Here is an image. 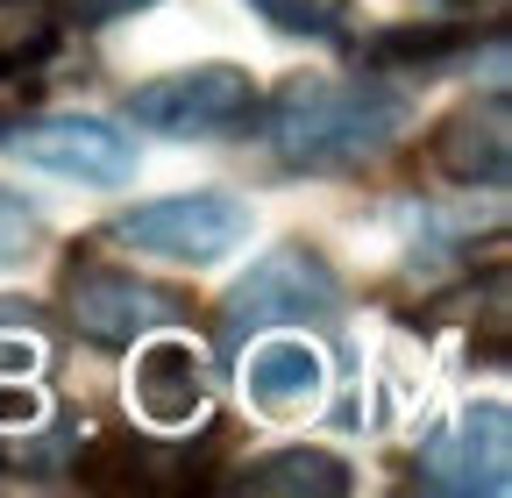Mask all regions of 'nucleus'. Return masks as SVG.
Masks as SVG:
<instances>
[{
    "instance_id": "6e6552de",
    "label": "nucleus",
    "mask_w": 512,
    "mask_h": 498,
    "mask_svg": "<svg viewBox=\"0 0 512 498\" xmlns=\"http://www.w3.org/2000/svg\"><path fill=\"white\" fill-rule=\"evenodd\" d=\"M413 470H420L427 491H484V498H498L505 491V470H512V420H505V406L498 399L463 406L420 449Z\"/></svg>"
},
{
    "instance_id": "dca6fc26",
    "label": "nucleus",
    "mask_w": 512,
    "mask_h": 498,
    "mask_svg": "<svg viewBox=\"0 0 512 498\" xmlns=\"http://www.w3.org/2000/svg\"><path fill=\"white\" fill-rule=\"evenodd\" d=\"M50 8H57V22H79V29H107V22H121V15L150 8V0H50Z\"/></svg>"
},
{
    "instance_id": "2eb2a0df",
    "label": "nucleus",
    "mask_w": 512,
    "mask_h": 498,
    "mask_svg": "<svg viewBox=\"0 0 512 498\" xmlns=\"http://www.w3.org/2000/svg\"><path fill=\"white\" fill-rule=\"evenodd\" d=\"M278 36H313V43H342L356 0H249Z\"/></svg>"
},
{
    "instance_id": "7ed1b4c3",
    "label": "nucleus",
    "mask_w": 512,
    "mask_h": 498,
    "mask_svg": "<svg viewBox=\"0 0 512 498\" xmlns=\"http://www.w3.org/2000/svg\"><path fill=\"white\" fill-rule=\"evenodd\" d=\"M57 306H64V321H72L86 342H100V349H128L136 335L171 328V321L185 314V299H178V292L143 285L136 271H121V264L93 257V249H79V257L64 264V278H57Z\"/></svg>"
},
{
    "instance_id": "f03ea898",
    "label": "nucleus",
    "mask_w": 512,
    "mask_h": 498,
    "mask_svg": "<svg viewBox=\"0 0 512 498\" xmlns=\"http://www.w3.org/2000/svg\"><path fill=\"white\" fill-rule=\"evenodd\" d=\"M335 328L342 321V278L328 271V257L306 242L292 249H271L264 264H256L228 306H221V342H249V335H264V328Z\"/></svg>"
},
{
    "instance_id": "f3484780",
    "label": "nucleus",
    "mask_w": 512,
    "mask_h": 498,
    "mask_svg": "<svg viewBox=\"0 0 512 498\" xmlns=\"http://www.w3.org/2000/svg\"><path fill=\"white\" fill-rule=\"evenodd\" d=\"M43 420V399L36 392H15V385H0V427H29Z\"/></svg>"
},
{
    "instance_id": "0eeeda50",
    "label": "nucleus",
    "mask_w": 512,
    "mask_h": 498,
    "mask_svg": "<svg viewBox=\"0 0 512 498\" xmlns=\"http://www.w3.org/2000/svg\"><path fill=\"white\" fill-rule=\"evenodd\" d=\"M8 143L22 164L79 178V185H128L136 178V143L107 114H43V121H22Z\"/></svg>"
},
{
    "instance_id": "423d86ee",
    "label": "nucleus",
    "mask_w": 512,
    "mask_h": 498,
    "mask_svg": "<svg viewBox=\"0 0 512 498\" xmlns=\"http://www.w3.org/2000/svg\"><path fill=\"white\" fill-rule=\"evenodd\" d=\"M221 449V427L207 442H150L136 427H100L93 442L72 456V484L86 491H207V456Z\"/></svg>"
},
{
    "instance_id": "39448f33",
    "label": "nucleus",
    "mask_w": 512,
    "mask_h": 498,
    "mask_svg": "<svg viewBox=\"0 0 512 498\" xmlns=\"http://www.w3.org/2000/svg\"><path fill=\"white\" fill-rule=\"evenodd\" d=\"M114 242L136 249V257L157 264H221L235 242H249V200L235 193H178V200H150V207H128L114 221Z\"/></svg>"
},
{
    "instance_id": "4468645a",
    "label": "nucleus",
    "mask_w": 512,
    "mask_h": 498,
    "mask_svg": "<svg viewBox=\"0 0 512 498\" xmlns=\"http://www.w3.org/2000/svg\"><path fill=\"white\" fill-rule=\"evenodd\" d=\"M57 8L50 0H0V79L36 72L43 57L57 50Z\"/></svg>"
},
{
    "instance_id": "f257e3e1",
    "label": "nucleus",
    "mask_w": 512,
    "mask_h": 498,
    "mask_svg": "<svg viewBox=\"0 0 512 498\" xmlns=\"http://www.w3.org/2000/svg\"><path fill=\"white\" fill-rule=\"evenodd\" d=\"M413 129V100L384 72L349 79H292L271 100V150L292 171H363L384 150H399Z\"/></svg>"
},
{
    "instance_id": "f8f14e48",
    "label": "nucleus",
    "mask_w": 512,
    "mask_h": 498,
    "mask_svg": "<svg viewBox=\"0 0 512 498\" xmlns=\"http://www.w3.org/2000/svg\"><path fill=\"white\" fill-rule=\"evenodd\" d=\"M477 50V22H456V15H427L413 29H384L370 43V65L377 72H420V79H441L456 72V57Z\"/></svg>"
},
{
    "instance_id": "1a4fd4ad",
    "label": "nucleus",
    "mask_w": 512,
    "mask_h": 498,
    "mask_svg": "<svg viewBox=\"0 0 512 498\" xmlns=\"http://www.w3.org/2000/svg\"><path fill=\"white\" fill-rule=\"evenodd\" d=\"M136 349V342H128ZM128 399H136V413L150 427H192V420H207V399H214V378H207V363L192 342L178 335H157L136 349V363H128Z\"/></svg>"
},
{
    "instance_id": "ddd939ff",
    "label": "nucleus",
    "mask_w": 512,
    "mask_h": 498,
    "mask_svg": "<svg viewBox=\"0 0 512 498\" xmlns=\"http://www.w3.org/2000/svg\"><path fill=\"white\" fill-rule=\"evenodd\" d=\"M235 491H256V498H342L349 463L328 456V449H271V456L242 463Z\"/></svg>"
},
{
    "instance_id": "9b49d317",
    "label": "nucleus",
    "mask_w": 512,
    "mask_h": 498,
    "mask_svg": "<svg viewBox=\"0 0 512 498\" xmlns=\"http://www.w3.org/2000/svg\"><path fill=\"white\" fill-rule=\"evenodd\" d=\"M242 392H249L256 413H278V420H285V413H306L320 392H328V363H320L313 342L278 335V342H264V349H249Z\"/></svg>"
},
{
    "instance_id": "9d476101",
    "label": "nucleus",
    "mask_w": 512,
    "mask_h": 498,
    "mask_svg": "<svg viewBox=\"0 0 512 498\" xmlns=\"http://www.w3.org/2000/svg\"><path fill=\"white\" fill-rule=\"evenodd\" d=\"M434 171H448L456 185H484V193H498L505 185V164H512V129H505V93L491 100H470L456 107L434 129Z\"/></svg>"
},
{
    "instance_id": "20e7f679",
    "label": "nucleus",
    "mask_w": 512,
    "mask_h": 498,
    "mask_svg": "<svg viewBox=\"0 0 512 498\" xmlns=\"http://www.w3.org/2000/svg\"><path fill=\"white\" fill-rule=\"evenodd\" d=\"M128 114L143 121V129L171 136V143H214V136H242L264 100H256L249 72L242 65H192V72H171V79H150L128 93Z\"/></svg>"
}]
</instances>
